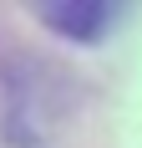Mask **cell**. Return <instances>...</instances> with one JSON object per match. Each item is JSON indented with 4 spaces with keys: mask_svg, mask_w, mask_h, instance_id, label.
I'll return each mask as SVG.
<instances>
[{
    "mask_svg": "<svg viewBox=\"0 0 142 148\" xmlns=\"http://www.w3.org/2000/svg\"><path fill=\"white\" fill-rule=\"evenodd\" d=\"M36 15H41L51 31H66L76 41H97L122 10H117V5H81V0H76V5H61L56 0V5H36Z\"/></svg>",
    "mask_w": 142,
    "mask_h": 148,
    "instance_id": "1",
    "label": "cell"
}]
</instances>
